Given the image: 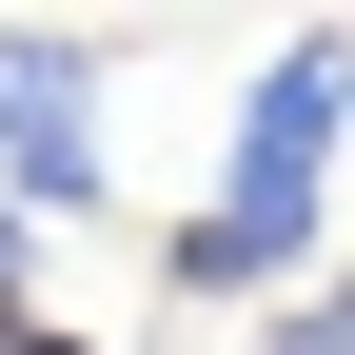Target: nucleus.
I'll return each mask as SVG.
<instances>
[{
  "mask_svg": "<svg viewBox=\"0 0 355 355\" xmlns=\"http://www.w3.org/2000/svg\"><path fill=\"white\" fill-rule=\"evenodd\" d=\"M257 355H355V277H296L277 316H257Z\"/></svg>",
  "mask_w": 355,
  "mask_h": 355,
  "instance_id": "3",
  "label": "nucleus"
},
{
  "mask_svg": "<svg viewBox=\"0 0 355 355\" xmlns=\"http://www.w3.org/2000/svg\"><path fill=\"white\" fill-rule=\"evenodd\" d=\"M20 296H40V257H20V198H0V316H20Z\"/></svg>",
  "mask_w": 355,
  "mask_h": 355,
  "instance_id": "5",
  "label": "nucleus"
},
{
  "mask_svg": "<svg viewBox=\"0 0 355 355\" xmlns=\"http://www.w3.org/2000/svg\"><path fill=\"white\" fill-rule=\"evenodd\" d=\"M0 355H99V336H60V316H40V296H20V316H0Z\"/></svg>",
  "mask_w": 355,
  "mask_h": 355,
  "instance_id": "4",
  "label": "nucleus"
},
{
  "mask_svg": "<svg viewBox=\"0 0 355 355\" xmlns=\"http://www.w3.org/2000/svg\"><path fill=\"white\" fill-rule=\"evenodd\" d=\"M336 119H355V40H336V20H296L277 60L237 79V119H217V198L158 237V277H178V296H257V316H277L296 277H336V257H316Z\"/></svg>",
  "mask_w": 355,
  "mask_h": 355,
  "instance_id": "1",
  "label": "nucleus"
},
{
  "mask_svg": "<svg viewBox=\"0 0 355 355\" xmlns=\"http://www.w3.org/2000/svg\"><path fill=\"white\" fill-rule=\"evenodd\" d=\"M0 198H20V217H99V198H119V99H99V40L0 20Z\"/></svg>",
  "mask_w": 355,
  "mask_h": 355,
  "instance_id": "2",
  "label": "nucleus"
}]
</instances>
